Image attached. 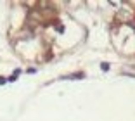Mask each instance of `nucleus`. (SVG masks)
Returning a JSON list of instances; mask_svg holds the SVG:
<instances>
[{"mask_svg":"<svg viewBox=\"0 0 135 121\" xmlns=\"http://www.w3.org/2000/svg\"><path fill=\"white\" fill-rule=\"evenodd\" d=\"M100 68H102V71H107V69H109V64H107V62H104L102 66H100Z\"/></svg>","mask_w":135,"mask_h":121,"instance_id":"obj_1","label":"nucleus"}]
</instances>
